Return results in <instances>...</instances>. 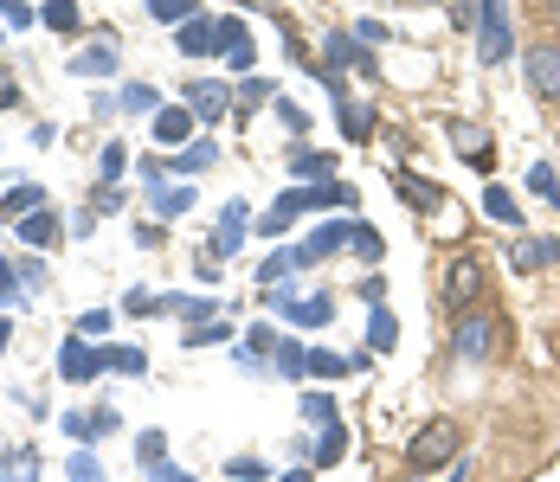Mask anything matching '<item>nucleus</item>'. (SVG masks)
Masks as SVG:
<instances>
[{
	"label": "nucleus",
	"instance_id": "nucleus-1",
	"mask_svg": "<svg viewBox=\"0 0 560 482\" xmlns=\"http://www.w3.org/2000/svg\"><path fill=\"white\" fill-rule=\"evenodd\" d=\"M457 450H464L457 419H425V425L406 437V470H412V477H432V470H445Z\"/></svg>",
	"mask_w": 560,
	"mask_h": 482
},
{
	"label": "nucleus",
	"instance_id": "nucleus-2",
	"mask_svg": "<svg viewBox=\"0 0 560 482\" xmlns=\"http://www.w3.org/2000/svg\"><path fill=\"white\" fill-rule=\"evenodd\" d=\"M497 341H503V321L490 316V309H457V321H451V354L457 361L483 367L497 354Z\"/></svg>",
	"mask_w": 560,
	"mask_h": 482
},
{
	"label": "nucleus",
	"instance_id": "nucleus-3",
	"mask_svg": "<svg viewBox=\"0 0 560 482\" xmlns=\"http://www.w3.org/2000/svg\"><path fill=\"white\" fill-rule=\"evenodd\" d=\"M509 0H477V58L483 64H503L509 58Z\"/></svg>",
	"mask_w": 560,
	"mask_h": 482
},
{
	"label": "nucleus",
	"instance_id": "nucleus-4",
	"mask_svg": "<svg viewBox=\"0 0 560 482\" xmlns=\"http://www.w3.org/2000/svg\"><path fill=\"white\" fill-rule=\"evenodd\" d=\"M522 71H528V91H535V97L560 104V39H541V46H528Z\"/></svg>",
	"mask_w": 560,
	"mask_h": 482
},
{
	"label": "nucleus",
	"instance_id": "nucleus-5",
	"mask_svg": "<svg viewBox=\"0 0 560 482\" xmlns=\"http://www.w3.org/2000/svg\"><path fill=\"white\" fill-rule=\"evenodd\" d=\"M58 374L71 379V386H84V379L110 374V367H104V348H91L84 334H65V341H58Z\"/></svg>",
	"mask_w": 560,
	"mask_h": 482
},
{
	"label": "nucleus",
	"instance_id": "nucleus-6",
	"mask_svg": "<svg viewBox=\"0 0 560 482\" xmlns=\"http://www.w3.org/2000/svg\"><path fill=\"white\" fill-rule=\"evenodd\" d=\"M348 238H354V219L316 225V232H303V245H290V258H296V270H303V264H323V258H336Z\"/></svg>",
	"mask_w": 560,
	"mask_h": 482
},
{
	"label": "nucleus",
	"instance_id": "nucleus-7",
	"mask_svg": "<svg viewBox=\"0 0 560 482\" xmlns=\"http://www.w3.org/2000/svg\"><path fill=\"white\" fill-rule=\"evenodd\" d=\"M245 232H252V207H245V200H232V207L220 213V225H213V238H207V245H213L207 258H220V264H225V258H238V251L252 245Z\"/></svg>",
	"mask_w": 560,
	"mask_h": 482
},
{
	"label": "nucleus",
	"instance_id": "nucleus-8",
	"mask_svg": "<svg viewBox=\"0 0 560 482\" xmlns=\"http://www.w3.org/2000/svg\"><path fill=\"white\" fill-rule=\"evenodd\" d=\"M174 52H180V58H220L225 52V46H220V20H213V13L180 20V26H174Z\"/></svg>",
	"mask_w": 560,
	"mask_h": 482
},
{
	"label": "nucleus",
	"instance_id": "nucleus-9",
	"mask_svg": "<svg viewBox=\"0 0 560 482\" xmlns=\"http://www.w3.org/2000/svg\"><path fill=\"white\" fill-rule=\"evenodd\" d=\"M477 296H483V264L464 251V258L445 270V303L451 309H477Z\"/></svg>",
	"mask_w": 560,
	"mask_h": 482
},
{
	"label": "nucleus",
	"instance_id": "nucleus-10",
	"mask_svg": "<svg viewBox=\"0 0 560 482\" xmlns=\"http://www.w3.org/2000/svg\"><path fill=\"white\" fill-rule=\"evenodd\" d=\"M180 104L194 109V122H220L225 104H232V91H225L220 78H200V84H187V97Z\"/></svg>",
	"mask_w": 560,
	"mask_h": 482
},
{
	"label": "nucleus",
	"instance_id": "nucleus-11",
	"mask_svg": "<svg viewBox=\"0 0 560 482\" xmlns=\"http://www.w3.org/2000/svg\"><path fill=\"white\" fill-rule=\"evenodd\" d=\"M194 200H200V193H194L187 180H162V187H149V207H155V219H162V225H168V219H180Z\"/></svg>",
	"mask_w": 560,
	"mask_h": 482
},
{
	"label": "nucleus",
	"instance_id": "nucleus-12",
	"mask_svg": "<svg viewBox=\"0 0 560 482\" xmlns=\"http://www.w3.org/2000/svg\"><path fill=\"white\" fill-rule=\"evenodd\" d=\"M451 149H457V155L470 161V167H490V161H497V149H490V136H483L477 122H451Z\"/></svg>",
	"mask_w": 560,
	"mask_h": 482
},
{
	"label": "nucleus",
	"instance_id": "nucleus-13",
	"mask_svg": "<svg viewBox=\"0 0 560 482\" xmlns=\"http://www.w3.org/2000/svg\"><path fill=\"white\" fill-rule=\"evenodd\" d=\"M393 187H399V200H412L419 213H439V207H445V187H439V180H419V174H406V167L393 174Z\"/></svg>",
	"mask_w": 560,
	"mask_h": 482
},
{
	"label": "nucleus",
	"instance_id": "nucleus-14",
	"mask_svg": "<svg viewBox=\"0 0 560 482\" xmlns=\"http://www.w3.org/2000/svg\"><path fill=\"white\" fill-rule=\"evenodd\" d=\"M20 238H26L33 251H52L58 238H65V225H58L52 207H39V213H26V219H20Z\"/></svg>",
	"mask_w": 560,
	"mask_h": 482
},
{
	"label": "nucleus",
	"instance_id": "nucleus-15",
	"mask_svg": "<svg viewBox=\"0 0 560 482\" xmlns=\"http://www.w3.org/2000/svg\"><path fill=\"white\" fill-rule=\"evenodd\" d=\"M336 122H341V142H368L374 136V109L354 104V97H336Z\"/></svg>",
	"mask_w": 560,
	"mask_h": 482
},
{
	"label": "nucleus",
	"instance_id": "nucleus-16",
	"mask_svg": "<svg viewBox=\"0 0 560 482\" xmlns=\"http://www.w3.org/2000/svg\"><path fill=\"white\" fill-rule=\"evenodd\" d=\"M296 200H303V213H316V207H354V187H341V180H310V187H296Z\"/></svg>",
	"mask_w": 560,
	"mask_h": 482
},
{
	"label": "nucleus",
	"instance_id": "nucleus-17",
	"mask_svg": "<svg viewBox=\"0 0 560 482\" xmlns=\"http://www.w3.org/2000/svg\"><path fill=\"white\" fill-rule=\"evenodd\" d=\"M194 136V109L187 104H162L155 109V142H187Z\"/></svg>",
	"mask_w": 560,
	"mask_h": 482
},
{
	"label": "nucleus",
	"instance_id": "nucleus-18",
	"mask_svg": "<svg viewBox=\"0 0 560 482\" xmlns=\"http://www.w3.org/2000/svg\"><path fill=\"white\" fill-rule=\"evenodd\" d=\"M290 174L310 187V180H336V155H323V149H296L290 155Z\"/></svg>",
	"mask_w": 560,
	"mask_h": 482
},
{
	"label": "nucleus",
	"instance_id": "nucleus-19",
	"mask_svg": "<svg viewBox=\"0 0 560 482\" xmlns=\"http://www.w3.org/2000/svg\"><path fill=\"white\" fill-rule=\"evenodd\" d=\"M116 71V46H84L71 52V78H110Z\"/></svg>",
	"mask_w": 560,
	"mask_h": 482
},
{
	"label": "nucleus",
	"instance_id": "nucleus-20",
	"mask_svg": "<svg viewBox=\"0 0 560 482\" xmlns=\"http://www.w3.org/2000/svg\"><path fill=\"white\" fill-rule=\"evenodd\" d=\"M541 264H560V238H522L515 245V270H541Z\"/></svg>",
	"mask_w": 560,
	"mask_h": 482
},
{
	"label": "nucleus",
	"instance_id": "nucleus-21",
	"mask_svg": "<svg viewBox=\"0 0 560 482\" xmlns=\"http://www.w3.org/2000/svg\"><path fill=\"white\" fill-rule=\"evenodd\" d=\"M46 207V187H33V180H20L7 200H0V219H26V213H39Z\"/></svg>",
	"mask_w": 560,
	"mask_h": 482
},
{
	"label": "nucleus",
	"instance_id": "nucleus-22",
	"mask_svg": "<svg viewBox=\"0 0 560 482\" xmlns=\"http://www.w3.org/2000/svg\"><path fill=\"white\" fill-rule=\"evenodd\" d=\"M483 213L497 219V225H509V232H522V207H515L509 187H483Z\"/></svg>",
	"mask_w": 560,
	"mask_h": 482
},
{
	"label": "nucleus",
	"instance_id": "nucleus-23",
	"mask_svg": "<svg viewBox=\"0 0 560 482\" xmlns=\"http://www.w3.org/2000/svg\"><path fill=\"white\" fill-rule=\"evenodd\" d=\"M348 245H354V258H361V264H381V258H387V238H381L368 219H354V238H348Z\"/></svg>",
	"mask_w": 560,
	"mask_h": 482
},
{
	"label": "nucleus",
	"instance_id": "nucleus-24",
	"mask_svg": "<svg viewBox=\"0 0 560 482\" xmlns=\"http://www.w3.org/2000/svg\"><path fill=\"white\" fill-rule=\"evenodd\" d=\"M271 367H278L283 379H303V374H310V348H303V341H278Z\"/></svg>",
	"mask_w": 560,
	"mask_h": 482
},
{
	"label": "nucleus",
	"instance_id": "nucleus-25",
	"mask_svg": "<svg viewBox=\"0 0 560 482\" xmlns=\"http://www.w3.org/2000/svg\"><path fill=\"white\" fill-rule=\"evenodd\" d=\"M136 463H142V470H155V463H168V431H142V437H136Z\"/></svg>",
	"mask_w": 560,
	"mask_h": 482
},
{
	"label": "nucleus",
	"instance_id": "nucleus-26",
	"mask_svg": "<svg viewBox=\"0 0 560 482\" xmlns=\"http://www.w3.org/2000/svg\"><path fill=\"white\" fill-rule=\"evenodd\" d=\"M213 161H220V149H213V142H194V149H180V155H174V174L187 180V174H207Z\"/></svg>",
	"mask_w": 560,
	"mask_h": 482
},
{
	"label": "nucleus",
	"instance_id": "nucleus-27",
	"mask_svg": "<svg viewBox=\"0 0 560 482\" xmlns=\"http://www.w3.org/2000/svg\"><path fill=\"white\" fill-rule=\"evenodd\" d=\"M341 450H348V425H329L323 437H316V450H310V463H323V470H329V463H341Z\"/></svg>",
	"mask_w": 560,
	"mask_h": 482
},
{
	"label": "nucleus",
	"instance_id": "nucleus-28",
	"mask_svg": "<svg viewBox=\"0 0 560 482\" xmlns=\"http://www.w3.org/2000/svg\"><path fill=\"white\" fill-rule=\"evenodd\" d=\"M39 26H52V33H78V7H71V0H39Z\"/></svg>",
	"mask_w": 560,
	"mask_h": 482
},
{
	"label": "nucleus",
	"instance_id": "nucleus-29",
	"mask_svg": "<svg viewBox=\"0 0 560 482\" xmlns=\"http://www.w3.org/2000/svg\"><path fill=\"white\" fill-rule=\"evenodd\" d=\"M122 316H168V296L162 290H129L122 296Z\"/></svg>",
	"mask_w": 560,
	"mask_h": 482
},
{
	"label": "nucleus",
	"instance_id": "nucleus-30",
	"mask_svg": "<svg viewBox=\"0 0 560 482\" xmlns=\"http://www.w3.org/2000/svg\"><path fill=\"white\" fill-rule=\"evenodd\" d=\"M122 109H136V116H155L162 109V91L155 84H122V97H116Z\"/></svg>",
	"mask_w": 560,
	"mask_h": 482
},
{
	"label": "nucleus",
	"instance_id": "nucleus-31",
	"mask_svg": "<svg viewBox=\"0 0 560 482\" xmlns=\"http://www.w3.org/2000/svg\"><path fill=\"white\" fill-rule=\"evenodd\" d=\"M348 367H361V361H348V354H329V348H310V374H316V379H341Z\"/></svg>",
	"mask_w": 560,
	"mask_h": 482
},
{
	"label": "nucleus",
	"instance_id": "nucleus-32",
	"mask_svg": "<svg viewBox=\"0 0 560 482\" xmlns=\"http://www.w3.org/2000/svg\"><path fill=\"white\" fill-rule=\"evenodd\" d=\"M303 419H310L316 431L341 425V419H336V399H329V392H303Z\"/></svg>",
	"mask_w": 560,
	"mask_h": 482
},
{
	"label": "nucleus",
	"instance_id": "nucleus-33",
	"mask_svg": "<svg viewBox=\"0 0 560 482\" xmlns=\"http://www.w3.org/2000/svg\"><path fill=\"white\" fill-rule=\"evenodd\" d=\"M104 367L110 374H149V354L142 348H104Z\"/></svg>",
	"mask_w": 560,
	"mask_h": 482
},
{
	"label": "nucleus",
	"instance_id": "nucleus-34",
	"mask_svg": "<svg viewBox=\"0 0 560 482\" xmlns=\"http://www.w3.org/2000/svg\"><path fill=\"white\" fill-rule=\"evenodd\" d=\"M194 13H200V0H149V20H162V26H180Z\"/></svg>",
	"mask_w": 560,
	"mask_h": 482
},
{
	"label": "nucleus",
	"instance_id": "nucleus-35",
	"mask_svg": "<svg viewBox=\"0 0 560 482\" xmlns=\"http://www.w3.org/2000/svg\"><path fill=\"white\" fill-rule=\"evenodd\" d=\"M528 193H541V200H555V207H560V174H555V161H535V167H528Z\"/></svg>",
	"mask_w": 560,
	"mask_h": 482
},
{
	"label": "nucleus",
	"instance_id": "nucleus-36",
	"mask_svg": "<svg viewBox=\"0 0 560 482\" xmlns=\"http://www.w3.org/2000/svg\"><path fill=\"white\" fill-rule=\"evenodd\" d=\"M393 341H399V321H393V309L381 303L374 321H368V348H393Z\"/></svg>",
	"mask_w": 560,
	"mask_h": 482
},
{
	"label": "nucleus",
	"instance_id": "nucleus-37",
	"mask_svg": "<svg viewBox=\"0 0 560 482\" xmlns=\"http://www.w3.org/2000/svg\"><path fill=\"white\" fill-rule=\"evenodd\" d=\"M271 91H278L271 78H245V84H238L232 97H238V109H265V104H271Z\"/></svg>",
	"mask_w": 560,
	"mask_h": 482
},
{
	"label": "nucleus",
	"instance_id": "nucleus-38",
	"mask_svg": "<svg viewBox=\"0 0 560 482\" xmlns=\"http://www.w3.org/2000/svg\"><path fill=\"white\" fill-rule=\"evenodd\" d=\"M33 477H39V457H33V450H13V457L0 463V482H33Z\"/></svg>",
	"mask_w": 560,
	"mask_h": 482
},
{
	"label": "nucleus",
	"instance_id": "nucleus-39",
	"mask_svg": "<svg viewBox=\"0 0 560 482\" xmlns=\"http://www.w3.org/2000/svg\"><path fill=\"white\" fill-rule=\"evenodd\" d=\"M65 482H104L97 457H91V450H71V457H65Z\"/></svg>",
	"mask_w": 560,
	"mask_h": 482
},
{
	"label": "nucleus",
	"instance_id": "nucleus-40",
	"mask_svg": "<svg viewBox=\"0 0 560 482\" xmlns=\"http://www.w3.org/2000/svg\"><path fill=\"white\" fill-rule=\"evenodd\" d=\"M225 334H232V328H225V321H194V328H187V341H180V348H213V341H225Z\"/></svg>",
	"mask_w": 560,
	"mask_h": 482
},
{
	"label": "nucleus",
	"instance_id": "nucleus-41",
	"mask_svg": "<svg viewBox=\"0 0 560 482\" xmlns=\"http://www.w3.org/2000/svg\"><path fill=\"white\" fill-rule=\"evenodd\" d=\"M225 477H232V482H265L271 470H265L258 457H232V463H225Z\"/></svg>",
	"mask_w": 560,
	"mask_h": 482
},
{
	"label": "nucleus",
	"instance_id": "nucleus-42",
	"mask_svg": "<svg viewBox=\"0 0 560 482\" xmlns=\"http://www.w3.org/2000/svg\"><path fill=\"white\" fill-rule=\"evenodd\" d=\"M278 116H283V129H290V136H310V109H296L290 97H278Z\"/></svg>",
	"mask_w": 560,
	"mask_h": 482
},
{
	"label": "nucleus",
	"instance_id": "nucleus-43",
	"mask_svg": "<svg viewBox=\"0 0 560 482\" xmlns=\"http://www.w3.org/2000/svg\"><path fill=\"white\" fill-rule=\"evenodd\" d=\"M0 20H7V26H33L39 13H33V0H0Z\"/></svg>",
	"mask_w": 560,
	"mask_h": 482
},
{
	"label": "nucleus",
	"instance_id": "nucleus-44",
	"mask_svg": "<svg viewBox=\"0 0 560 482\" xmlns=\"http://www.w3.org/2000/svg\"><path fill=\"white\" fill-rule=\"evenodd\" d=\"M20 290H26V283H20V270L0 258V309H7V303H20Z\"/></svg>",
	"mask_w": 560,
	"mask_h": 482
},
{
	"label": "nucleus",
	"instance_id": "nucleus-45",
	"mask_svg": "<svg viewBox=\"0 0 560 482\" xmlns=\"http://www.w3.org/2000/svg\"><path fill=\"white\" fill-rule=\"evenodd\" d=\"M97 167H104V187H116V174L129 167V155H122V142H110V149H104V161H97Z\"/></svg>",
	"mask_w": 560,
	"mask_h": 482
},
{
	"label": "nucleus",
	"instance_id": "nucleus-46",
	"mask_svg": "<svg viewBox=\"0 0 560 482\" xmlns=\"http://www.w3.org/2000/svg\"><path fill=\"white\" fill-rule=\"evenodd\" d=\"M104 328H110V309H84V316H78V334H84V341H97Z\"/></svg>",
	"mask_w": 560,
	"mask_h": 482
},
{
	"label": "nucleus",
	"instance_id": "nucleus-47",
	"mask_svg": "<svg viewBox=\"0 0 560 482\" xmlns=\"http://www.w3.org/2000/svg\"><path fill=\"white\" fill-rule=\"evenodd\" d=\"M354 39L374 52V46H387V26H381V20H361V26H354Z\"/></svg>",
	"mask_w": 560,
	"mask_h": 482
},
{
	"label": "nucleus",
	"instance_id": "nucleus-48",
	"mask_svg": "<svg viewBox=\"0 0 560 482\" xmlns=\"http://www.w3.org/2000/svg\"><path fill=\"white\" fill-rule=\"evenodd\" d=\"M220 46H225V52H232V46H245V20H232V13H225V20H220Z\"/></svg>",
	"mask_w": 560,
	"mask_h": 482
},
{
	"label": "nucleus",
	"instance_id": "nucleus-49",
	"mask_svg": "<svg viewBox=\"0 0 560 482\" xmlns=\"http://www.w3.org/2000/svg\"><path fill=\"white\" fill-rule=\"evenodd\" d=\"M136 245H149V251H155V245H168V232H162V219H155V225L142 219V225H136Z\"/></svg>",
	"mask_w": 560,
	"mask_h": 482
},
{
	"label": "nucleus",
	"instance_id": "nucleus-50",
	"mask_svg": "<svg viewBox=\"0 0 560 482\" xmlns=\"http://www.w3.org/2000/svg\"><path fill=\"white\" fill-rule=\"evenodd\" d=\"M116 207H122V193H116V187H104V193H91V213H97V219H110Z\"/></svg>",
	"mask_w": 560,
	"mask_h": 482
},
{
	"label": "nucleus",
	"instance_id": "nucleus-51",
	"mask_svg": "<svg viewBox=\"0 0 560 482\" xmlns=\"http://www.w3.org/2000/svg\"><path fill=\"white\" fill-rule=\"evenodd\" d=\"M65 431H71L78 444H91V412H65Z\"/></svg>",
	"mask_w": 560,
	"mask_h": 482
},
{
	"label": "nucleus",
	"instance_id": "nucleus-52",
	"mask_svg": "<svg viewBox=\"0 0 560 482\" xmlns=\"http://www.w3.org/2000/svg\"><path fill=\"white\" fill-rule=\"evenodd\" d=\"M361 303H368V309H381V303H387V283H381V277H368V283H361Z\"/></svg>",
	"mask_w": 560,
	"mask_h": 482
},
{
	"label": "nucleus",
	"instance_id": "nucleus-53",
	"mask_svg": "<svg viewBox=\"0 0 560 482\" xmlns=\"http://www.w3.org/2000/svg\"><path fill=\"white\" fill-rule=\"evenodd\" d=\"M122 425V419H116L110 405H97V412H91V437H104V431H116Z\"/></svg>",
	"mask_w": 560,
	"mask_h": 482
},
{
	"label": "nucleus",
	"instance_id": "nucleus-54",
	"mask_svg": "<svg viewBox=\"0 0 560 482\" xmlns=\"http://www.w3.org/2000/svg\"><path fill=\"white\" fill-rule=\"evenodd\" d=\"M149 482H200V477H187V470H174V463H155V470H149Z\"/></svg>",
	"mask_w": 560,
	"mask_h": 482
},
{
	"label": "nucleus",
	"instance_id": "nucleus-55",
	"mask_svg": "<svg viewBox=\"0 0 560 482\" xmlns=\"http://www.w3.org/2000/svg\"><path fill=\"white\" fill-rule=\"evenodd\" d=\"M451 20H457V33H464V26H477V7H470V0H451Z\"/></svg>",
	"mask_w": 560,
	"mask_h": 482
},
{
	"label": "nucleus",
	"instance_id": "nucleus-56",
	"mask_svg": "<svg viewBox=\"0 0 560 482\" xmlns=\"http://www.w3.org/2000/svg\"><path fill=\"white\" fill-rule=\"evenodd\" d=\"M20 104V84H13V78H0V109H13Z\"/></svg>",
	"mask_w": 560,
	"mask_h": 482
},
{
	"label": "nucleus",
	"instance_id": "nucleus-57",
	"mask_svg": "<svg viewBox=\"0 0 560 482\" xmlns=\"http://www.w3.org/2000/svg\"><path fill=\"white\" fill-rule=\"evenodd\" d=\"M7 341H13V321L0 316V348H7Z\"/></svg>",
	"mask_w": 560,
	"mask_h": 482
},
{
	"label": "nucleus",
	"instance_id": "nucleus-58",
	"mask_svg": "<svg viewBox=\"0 0 560 482\" xmlns=\"http://www.w3.org/2000/svg\"><path fill=\"white\" fill-rule=\"evenodd\" d=\"M451 482H470V463H457V470H451Z\"/></svg>",
	"mask_w": 560,
	"mask_h": 482
},
{
	"label": "nucleus",
	"instance_id": "nucleus-59",
	"mask_svg": "<svg viewBox=\"0 0 560 482\" xmlns=\"http://www.w3.org/2000/svg\"><path fill=\"white\" fill-rule=\"evenodd\" d=\"M283 482H316V477H310V470H290V477H283Z\"/></svg>",
	"mask_w": 560,
	"mask_h": 482
},
{
	"label": "nucleus",
	"instance_id": "nucleus-60",
	"mask_svg": "<svg viewBox=\"0 0 560 482\" xmlns=\"http://www.w3.org/2000/svg\"><path fill=\"white\" fill-rule=\"evenodd\" d=\"M555 354H560V328H555Z\"/></svg>",
	"mask_w": 560,
	"mask_h": 482
},
{
	"label": "nucleus",
	"instance_id": "nucleus-61",
	"mask_svg": "<svg viewBox=\"0 0 560 482\" xmlns=\"http://www.w3.org/2000/svg\"><path fill=\"white\" fill-rule=\"evenodd\" d=\"M425 7H432V0H425Z\"/></svg>",
	"mask_w": 560,
	"mask_h": 482
}]
</instances>
